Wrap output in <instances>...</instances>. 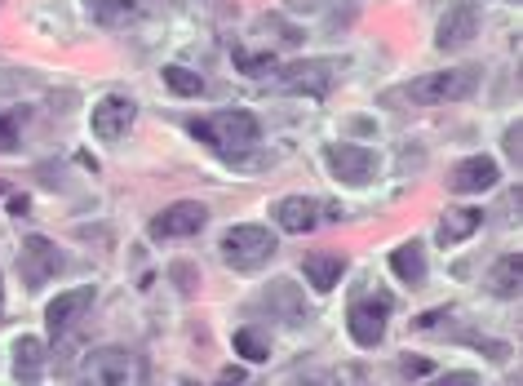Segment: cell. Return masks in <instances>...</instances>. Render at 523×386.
Here are the masks:
<instances>
[{
	"label": "cell",
	"mask_w": 523,
	"mask_h": 386,
	"mask_svg": "<svg viewBox=\"0 0 523 386\" xmlns=\"http://www.w3.org/2000/svg\"><path fill=\"white\" fill-rule=\"evenodd\" d=\"M479 89V67H448V71H430L417 76L408 85L382 94V103H417V107H439V103H461Z\"/></svg>",
	"instance_id": "cell-1"
},
{
	"label": "cell",
	"mask_w": 523,
	"mask_h": 386,
	"mask_svg": "<svg viewBox=\"0 0 523 386\" xmlns=\"http://www.w3.org/2000/svg\"><path fill=\"white\" fill-rule=\"evenodd\" d=\"M191 134L200 142H209L218 156L235 160L240 151H249L253 142H258V116H249V111H213V116L204 120H191Z\"/></svg>",
	"instance_id": "cell-2"
},
{
	"label": "cell",
	"mask_w": 523,
	"mask_h": 386,
	"mask_svg": "<svg viewBox=\"0 0 523 386\" xmlns=\"http://www.w3.org/2000/svg\"><path fill=\"white\" fill-rule=\"evenodd\" d=\"M275 253V236L258 222H240V227H231L227 236H222V262L235 271H258L271 262Z\"/></svg>",
	"instance_id": "cell-3"
},
{
	"label": "cell",
	"mask_w": 523,
	"mask_h": 386,
	"mask_svg": "<svg viewBox=\"0 0 523 386\" xmlns=\"http://www.w3.org/2000/svg\"><path fill=\"white\" fill-rule=\"evenodd\" d=\"M337 67L342 63H333V58H306V63H293V67H284L280 76H275V89L280 94H328V85H333V76H337Z\"/></svg>",
	"instance_id": "cell-4"
},
{
	"label": "cell",
	"mask_w": 523,
	"mask_h": 386,
	"mask_svg": "<svg viewBox=\"0 0 523 386\" xmlns=\"http://www.w3.org/2000/svg\"><path fill=\"white\" fill-rule=\"evenodd\" d=\"M85 378L89 382H102V386H129V382L147 378V369H142V364L133 360L125 347H102V351L89 355Z\"/></svg>",
	"instance_id": "cell-5"
},
{
	"label": "cell",
	"mask_w": 523,
	"mask_h": 386,
	"mask_svg": "<svg viewBox=\"0 0 523 386\" xmlns=\"http://www.w3.org/2000/svg\"><path fill=\"white\" fill-rule=\"evenodd\" d=\"M328 169H333L337 182H346V187H364V182H373L377 174V151L368 147H355V142H333V147L324 151Z\"/></svg>",
	"instance_id": "cell-6"
},
{
	"label": "cell",
	"mask_w": 523,
	"mask_h": 386,
	"mask_svg": "<svg viewBox=\"0 0 523 386\" xmlns=\"http://www.w3.org/2000/svg\"><path fill=\"white\" fill-rule=\"evenodd\" d=\"M133 116H138L133 98L107 94L94 103V111H89V129H94V138H102V142H120L133 129Z\"/></svg>",
	"instance_id": "cell-7"
},
{
	"label": "cell",
	"mask_w": 523,
	"mask_h": 386,
	"mask_svg": "<svg viewBox=\"0 0 523 386\" xmlns=\"http://www.w3.org/2000/svg\"><path fill=\"white\" fill-rule=\"evenodd\" d=\"M386 316H391V298H360L351 302V316H346V329H351V338L360 342V347H377V342L386 338Z\"/></svg>",
	"instance_id": "cell-8"
},
{
	"label": "cell",
	"mask_w": 523,
	"mask_h": 386,
	"mask_svg": "<svg viewBox=\"0 0 523 386\" xmlns=\"http://www.w3.org/2000/svg\"><path fill=\"white\" fill-rule=\"evenodd\" d=\"M18 271H23L27 289H40V284H49L63 271V253H58V245H49L45 236H27L23 253H18Z\"/></svg>",
	"instance_id": "cell-9"
},
{
	"label": "cell",
	"mask_w": 523,
	"mask_h": 386,
	"mask_svg": "<svg viewBox=\"0 0 523 386\" xmlns=\"http://www.w3.org/2000/svg\"><path fill=\"white\" fill-rule=\"evenodd\" d=\"M204 222H209V209H204L200 200H178V205H169L164 213L151 218V236L156 240H182V236L204 231Z\"/></svg>",
	"instance_id": "cell-10"
},
{
	"label": "cell",
	"mask_w": 523,
	"mask_h": 386,
	"mask_svg": "<svg viewBox=\"0 0 523 386\" xmlns=\"http://www.w3.org/2000/svg\"><path fill=\"white\" fill-rule=\"evenodd\" d=\"M501 178L497 160L492 156H466L453 165V174H448V191H457V196H479V191H492Z\"/></svg>",
	"instance_id": "cell-11"
},
{
	"label": "cell",
	"mask_w": 523,
	"mask_h": 386,
	"mask_svg": "<svg viewBox=\"0 0 523 386\" xmlns=\"http://www.w3.org/2000/svg\"><path fill=\"white\" fill-rule=\"evenodd\" d=\"M475 36H479V5H470V0L453 5L435 27V45L439 49H461V45H470Z\"/></svg>",
	"instance_id": "cell-12"
},
{
	"label": "cell",
	"mask_w": 523,
	"mask_h": 386,
	"mask_svg": "<svg viewBox=\"0 0 523 386\" xmlns=\"http://www.w3.org/2000/svg\"><path fill=\"white\" fill-rule=\"evenodd\" d=\"M89 307H94V284H80V289L58 293V298L45 307V324H49V333H54V338H63V333H67L80 316H85Z\"/></svg>",
	"instance_id": "cell-13"
},
{
	"label": "cell",
	"mask_w": 523,
	"mask_h": 386,
	"mask_svg": "<svg viewBox=\"0 0 523 386\" xmlns=\"http://www.w3.org/2000/svg\"><path fill=\"white\" fill-rule=\"evenodd\" d=\"M275 222H280V231H289V236H306V231H315V222H320V200L284 196L280 205H275Z\"/></svg>",
	"instance_id": "cell-14"
},
{
	"label": "cell",
	"mask_w": 523,
	"mask_h": 386,
	"mask_svg": "<svg viewBox=\"0 0 523 386\" xmlns=\"http://www.w3.org/2000/svg\"><path fill=\"white\" fill-rule=\"evenodd\" d=\"M302 271H306V284H311V289L328 293V289H337V284H342L346 258H342V253H306Z\"/></svg>",
	"instance_id": "cell-15"
},
{
	"label": "cell",
	"mask_w": 523,
	"mask_h": 386,
	"mask_svg": "<svg viewBox=\"0 0 523 386\" xmlns=\"http://www.w3.org/2000/svg\"><path fill=\"white\" fill-rule=\"evenodd\" d=\"M40 373H45V342L18 338L14 342V382H40Z\"/></svg>",
	"instance_id": "cell-16"
},
{
	"label": "cell",
	"mask_w": 523,
	"mask_h": 386,
	"mask_svg": "<svg viewBox=\"0 0 523 386\" xmlns=\"http://www.w3.org/2000/svg\"><path fill=\"white\" fill-rule=\"evenodd\" d=\"M479 227H484V213L479 209H448L444 218H439V240H444V245H461V240H470Z\"/></svg>",
	"instance_id": "cell-17"
},
{
	"label": "cell",
	"mask_w": 523,
	"mask_h": 386,
	"mask_svg": "<svg viewBox=\"0 0 523 386\" xmlns=\"http://www.w3.org/2000/svg\"><path fill=\"white\" fill-rule=\"evenodd\" d=\"M85 9H89V18L102 23V27H125L142 14L138 0H85Z\"/></svg>",
	"instance_id": "cell-18"
},
{
	"label": "cell",
	"mask_w": 523,
	"mask_h": 386,
	"mask_svg": "<svg viewBox=\"0 0 523 386\" xmlns=\"http://www.w3.org/2000/svg\"><path fill=\"white\" fill-rule=\"evenodd\" d=\"M391 271L404 284H422L426 280V249L417 245V240H408V245H399L391 253Z\"/></svg>",
	"instance_id": "cell-19"
},
{
	"label": "cell",
	"mask_w": 523,
	"mask_h": 386,
	"mask_svg": "<svg viewBox=\"0 0 523 386\" xmlns=\"http://www.w3.org/2000/svg\"><path fill=\"white\" fill-rule=\"evenodd\" d=\"M519 284H523V258L519 253H506V258L492 267V293H497V298H519Z\"/></svg>",
	"instance_id": "cell-20"
},
{
	"label": "cell",
	"mask_w": 523,
	"mask_h": 386,
	"mask_svg": "<svg viewBox=\"0 0 523 386\" xmlns=\"http://www.w3.org/2000/svg\"><path fill=\"white\" fill-rule=\"evenodd\" d=\"M231 347H235V355H244V360H253V364L271 360V342H266L258 329H235Z\"/></svg>",
	"instance_id": "cell-21"
},
{
	"label": "cell",
	"mask_w": 523,
	"mask_h": 386,
	"mask_svg": "<svg viewBox=\"0 0 523 386\" xmlns=\"http://www.w3.org/2000/svg\"><path fill=\"white\" fill-rule=\"evenodd\" d=\"M164 85H169L178 98H200L204 94V76L200 71H187V67H164Z\"/></svg>",
	"instance_id": "cell-22"
},
{
	"label": "cell",
	"mask_w": 523,
	"mask_h": 386,
	"mask_svg": "<svg viewBox=\"0 0 523 386\" xmlns=\"http://www.w3.org/2000/svg\"><path fill=\"white\" fill-rule=\"evenodd\" d=\"M266 307H284L293 320H302V307H297V289H293V280H275L271 289H266Z\"/></svg>",
	"instance_id": "cell-23"
},
{
	"label": "cell",
	"mask_w": 523,
	"mask_h": 386,
	"mask_svg": "<svg viewBox=\"0 0 523 386\" xmlns=\"http://www.w3.org/2000/svg\"><path fill=\"white\" fill-rule=\"evenodd\" d=\"M231 58H235V67L240 71H249V76H262V71H275V54L266 49V54H249V49H240L235 45L231 49Z\"/></svg>",
	"instance_id": "cell-24"
},
{
	"label": "cell",
	"mask_w": 523,
	"mask_h": 386,
	"mask_svg": "<svg viewBox=\"0 0 523 386\" xmlns=\"http://www.w3.org/2000/svg\"><path fill=\"white\" fill-rule=\"evenodd\" d=\"M169 280L191 298V293H196V284H200V271L191 267V262H173V267H169Z\"/></svg>",
	"instance_id": "cell-25"
},
{
	"label": "cell",
	"mask_w": 523,
	"mask_h": 386,
	"mask_svg": "<svg viewBox=\"0 0 523 386\" xmlns=\"http://www.w3.org/2000/svg\"><path fill=\"white\" fill-rule=\"evenodd\" d=\"M448 316H453V311H448V307L426 311V316H417V320H413V329H417V333H435V329H439V320H448Z\"/></svg>",
	"instance_id": "cell-26"
},
{
	"label": "cell",
	"mask_w": 523,
	"mask_h": 386,
	"mask_svg": "<svg viewBox=\"0 0 523 386\" xmlns=\"http://www.w3.org/2000/svg\"><path fill=\"white\" fill-rule=\"evenodd\" d=\"M399 373H404V378H430V360H413V355H404V360H399Z\"/></svg>",
	"instance_id": "cell-27"
},
{
	"label": "cell",
	"mask_w": 523,
	"mask_h": 386,
	"mask_svg": "<svg viewBox=\"0 0 523 386\" xmlns=\"http://www.w3.org/2000/svg\"><path fill=\"white\" fill-rule=\"evenodd\" d=\"M18 147V129L9 116H0V151H14Z\"/></svg>",
	"instance_id": "cell-28"
},
{
	"label": "cell",
	"mask_w": 523,
	"mask_h": 386,
	"mask_svg": "<svg viewBox=\"0 0 523 386\" xmlns=\"http://www.w3.org/2000/svg\"><path fill=\"white\" fill-rule=\"evenodd\" d=\"M519 151H523V129H519V125H510V129H506V156H510V160H519Z\"/></svg>",
	"instance_id": "cell-29"
},
{
	"label": "cell",
	"mask_w": 523,
	"mask_h": 386,
	"mask_svg": "<svg viewBox=\"0 0 523 386\" xmlns=\"http://www.w3.org/2000/svg\"><path fill=\"white\" fill-rule=\"evenodd\" d=\"M222 382H244V369H235V364L231 369H222Z\"/></svg>",
	"instance_id": "cell-30"
},
{
	"label": "cell",
	"mask_w": 523,
	"mask_h": 386,
	"mask_svg": "<svg viewBox=\"0 0 523 386\" xmlns=\"http://www.w3.org/2000/svg\"><path fill=\"white\" fill-rule=\"evenodd\" d=\"M9 213H14V218H23V213H27V200H23V196L9 200Z\"/></svg>",
	"instance_id": "cell-31"
},
{
	"label": "cell",
	"mask_w": 523,
	"mask_h": 386,
	"mask_svg": "<svg viewBox=\"0 0 523 386\" xmlns=\"http://www.w3.org/2000/svg\"><path fill=\"white\" fill-rule=\"evenodd\" d=\"M444 382H457V386H466V382H475V373H448Z\"/></svg>",
	"instance_id": "cell-32"
},
{
	"label": "cell",
	"mask_w": 523,
	"mask_h": 386,
	"mask_svg": "<svg viewBox=\"0 0 523 386\" xmlns=\"http://www.w3.org/2000/svg\"><path fill=\"white\" fill-rule=\"evenodd\" d=\"M0 307H5V284H0Z\"/></svg>",
	"instance_id": "cell-33"
},
{
	"label": "cell",
	"mask_w": 523,
	"mask_h": 386,
	"mask_svg": "<svg viewBox=\"0 0 523 386\" xmlns=\"http://www.w3.org/2000/svg\"><path fill=\"white\" fill-rule=\"evenodd\" d=\"M0 196H5V187H0Z\"/></svg>",
	"instance_id": "cell-34"
}]
</instances>
